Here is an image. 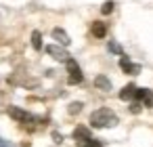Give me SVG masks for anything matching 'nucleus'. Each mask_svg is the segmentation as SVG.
<instances>
[{
  "label": "nucleus",
  "instance_id": "f257e3e1",
  "mask_svg": "<svg viewBox=\"0 0 153 147\" xmlns=\"http://www.w3.org/2000/svg\"><path fill=\"white\" fill-rule=\"evenodd\" d=\"M90 124L94 128H111V126L117 124V116L109 107H101V109L90 113Z\"/></svg>",
  "mask_w": 153,
  "mask_h": 147
},
{
  "label": "nucleus",
  "instance_id": "f03ea898",
  "mask_svg": "<svg viewBox=\"0 0 153 147\" xmlns=\"http://www.w3.org/2000/svg\"><path fill=\"white\" fill-rule=\"evenodd\" d=\"M9 116H11L13 120H17L19 124H34V122H38L36 116H32V113L25 111V109H19V107H9Z\"/></svg>",
  "mask_w": 153,
  "mask_h": 147
},
{
  "label": "nucleus",
  "instance_id": "7ed1b4c3",
  "mask_svg": "<svg viewBox=\"0 0 153 147\" xmlns=\"http://www.w3.org/2000/svg\"><path fill=\"white\" fill-rule=\"evenodd\" d=\"M65 63H67V74H69V76H67V82H69V84H80V82L84 80L80 65H78L74 59H67Z\"/></svg>",
  "mask_w": 153,
  "mask_h": 147
},
{
  "label": "nucleus",
  "instance_id": "20e7f679",
  "mask_svg": "<svg viewBox=\"0 0 153 147\" xmlns=\"http://www.w3.org/2000/svg\"><path fill=\"white\" fill-rule=\"evenodd\" d=\"M136 101L143 103V107H153V93L149 88H136V95H134Z\"/></svg>",
  "mask_w": 153,
  "mask_h": 147
},
{
  "label": "nucleus",
  "instance_id": "39448f33",
  "mask_svg": "<svg viewBox=\"0 0 153 147\" xmlns=\"http://www.w3.org/2000/svg\"><path fill=\"white\" fill-rule=\"evenodd\" d=\"M46 53H48L51 57H55L57 61H67V59H69L67 51H65L63 46H57V44H48V46H46Z\"/></svg>",
  "mask_w": 153,
  "mask_h": 147
},
{
  "label": "nucleus",
  "instance_id": "423d86ee",
  "mask_svg": "<svg viewBox=\"0 0 153 147\" xmlns=\"http://www.w3.org/2000/svg\"><path fill=\"white\" fill-rule=\"evenodd\" d=\"M120 67H122L126 74H130V76H136V74L140 72V65H138V63H132V61H130L128 57H124V55L120 57Z\"/></svg>",
  "mask_w": 153,
  "mask_h": 147
},
{
  "label": "nucleus",
  "instance_id": "0eeeda50",
  "mask_svg": "<svg viewBox=\"0 0 153 147\" xmlns=\"http://www.w3.org/2000/svg\"><path fill=\"white\" fill-rule=\"evenodd\" d=\"M90 139V130L86 128V126H78L76 130H74V141H78L80 145L84 143V141H88Z\"/></svg>",
  "mask_w": 153,
  "mask_h": 147
},
{
  "label": "nucleus",
  "instance_id": "6e6552de",
  "mask_svg": "<svg viewBox=\"0 0 153 147\" xmlns=\"http://www.w3.org/2000/svg\"><path fill=\"white\" fill-rule=\"evenodd\" d=\"M53 38H55L61 46H67V44H69V36H67L65 30H61V28H55V30H53Z\"/></svg>",
  "mask_w": 153,
  "mask_h": 147
},
{
  "label": "nucleus",
  "instance_id": "1a4fd4ad",
  "mask_svg": "<svg viewBox=\"0 0 153 147\" xmlns=\"http://www.w3.org/2000/svg\"><path fill=\"white\" fill-rule=\"evenodd\" d=\"M134 95H136V86H134V84H128V86H124V88L120 90V99H122V101H132Z\"/></svg>",
  "mask_w": 153,
  "mask_h": 147
},
{
  "label": "nucleus",
  "instance_id": "9d476101",
  "mask_svg": "<svg viewBox=\"0 0 153 147\" xmlns=\"http://www.w3.org/2000/svg\"><path fill=\"white\" fill-rule=\"evenodd\" d=\"M94 86L99 90H111V80L107 76H97L94 78Z\"/></svg>",
  "mask_w": 153,
  "mask_h": 147
},
{
  "label": "nucleus",
  "instance_id": "9b49d317",
  "mask_svg": "<svg viewBox=\"0 0 153 147\" xmlns=\"http://www.w3.org/2000/svg\"><path fill=\"white\" fill-rule=\"evenodd\" d=\"M105 34H107V28H105V23H101V21H94V23H92V36H94V38H105Z\"/></svg>",
  "mask_w": 153,
  "mask_h": 147
},
{
  "label": "nucleus",
  "instance_id": "f8f14e48",
  "mask_svg": "<svg viewBox=\"0 0 153 147\" xmlns=\"http://www.w3.org/2000/svg\"><path fill=\"white\" fill-rule=\"evenodd\" d=\"M32 46L36 51H42V34L40 32H32Z\"/></svg>",
  "mask_w": 153,
  "mask_h": 147
},
{
  "label": "nucleus",
  "instance_id": "ddd939ff",
  "mask_svg": "<svg viewBox=\"0 0 153 147\" xmlns=\"http://www.w3.org/2000/svg\"><path fill=\"white\" fill-rule=\"evenodd\" d=\"M82 147H103V143H101V141H97V139H92V137H90V139H88V141H84V143H82Z\"/></svg>",
  "mask_w": 153,
  "mask_h": 147
},
{
  "label": "nucleus",
  "instance_id": "4468645a",
  "mask_svg": "<svg viewBox=\"0 0 153 147\" xmlns=\"http://www.w3.org/2000/svg\"><path fill=\"white\" fill-rule=\"evenodd\" d=\"M113 7H115V4L111 2V0H107V2H105V4L101 7V13H103V15H109V13L113 11Z\"/></svg>",
  "mask_w": 153,
  "mask_h": 147
},
{
  "label": "nucleus",
  "instance_id": "2eb2a0df",
  "mask_svg": "<svg viewBox=\"0 0 153 147\" xmlns=\"http://www.w3.org/2000/svg\"><path fill=\"white\" fill-rule=\"evenodd\" d=\"M80 111H82V103L80 101H76V103L69 105V113H80Z\"/></svg>",
  "mask_w": 153,
  "mask_h": 147
},
{
  "label": "nucleus",
  "instance_id": "dca6fc26",
  "mask_svg": "<svg viewBox=\"0 0 153 147\" xmlns=\"http://www.w3.org/2000/svg\"><path fill=\"white\" fill-rule=\"evenodd\" d=\"M109 51H111V53H117V55H122V49H120L115 42H109Z\"/></svg>",
  "mask_w": 153,
  "mask_h": 147
},
{
  "label": "nucleus",
  "instance_id": "f3484780",
  "mask_svg": "<svg viewBox=\"0 0 153 147\" xmlns=\"http://www.w3.org/2000/svg\"><path fill=\"white\" fill-rule=\"evenodd\" d=\"M130 111H132V113H138V111H140V103H138V101H134V103L130 105Z\"/></svg>",
  "mask_w": 153,
  "mask_h": 147
},
{
  "label": "nucleus",
  "instance_id": "a211bd4d",
  "mask_svg": "<svg viewBox=\"0 0 153 147\" xmlns=\"http://www.w3.org/2000/svg\"><path fill=\"white\" fill-rule=\"evenodd\" d=\"M0 147H11V145H9L7 141H2V139H0Z\"/></svg>",
  "mask_w": 153,
  "mask_h": 147
}]
</instances>
